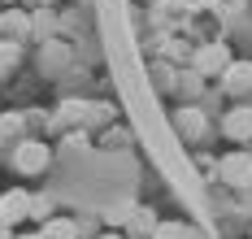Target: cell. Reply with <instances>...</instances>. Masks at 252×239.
Wrapping results in <instances>:
<instances>
[{
  "instance_id": "1",
  "label": "cell",
  "mask_w": 252,
  "mask_h": 239,
  "mask_svg": "<svg viewBox=\"0 0 252 239\" xmlns=\"http://www.w3.org/2000/svg\"><path fill=\"white\" fill-rule=\"evenodd\" d=\"M13 170L18 174H44L52 161V148L48 144H39V139H22V144H13Z\"/></svg>"
},
{
  "instance_id": "2",
  "label": "cell",
  "mask_w": 252,
  "mask_h": 239,
  "mask_svg": "<svg viewBox=\"0 0 252 239\" xmlns=\"http://www.w3.org/2000/svg\"><path fill=\"white\" fill-rule=\"evenodd\" d=\"M31 217V191L26 187H9V191H0V222L13 231L18 222Z\"/></svg>"
},
{
  "instance_id": "3",
  "label": "cell",
  "mask_w": 252,
  "mask_h": 239,
  "mask_svg": "<svg viewBox=\"0 0 252 239\" xmlns=\"http://www.w3.org/2000/svg\"><path fill=\"white\" fill-rule=\"evenodd\" d=\"M226 65H230L226 44H204V48H196V57H191V70H196V74H222Z\"/></svg>"
},
{
  "instance_id": "4",
  "label": "cell",
  "mask_w": 252,
  "mask_h": 239,
  "mask_svg": "<svg viewBox=\"0 0 252 239\" xmlns=\"http://www.w3.org/2000/svg\"><path fill=\"white\" fill-rule=\"evenodd\" d=\"M218 174H222L230 187L252 183V152H230V157H222L218 161Z\"/></svg>"
},
{
  "instance_id": "5",
  "label": "cell",
  "mask_w": 252,
  "mask_h": 239,
  "mask_svg": "<svg viewBox=\"0 0 252 239\" xmlns=\"http://www.w3.org/2000/svg\"><path fill=\"white\" fill-rule=\"evenodd\" d=\"M222 135L230 144H248L252 139V109H230L222 118Z\"/></svg>"
},
{
  "instance_id": "6",
  "label": "cell",
  "mask_w": 252,
  "mask_h": 239,
  "mask_svg": "<svg viewBox=\"0 0 252 239\" xmlns=\"http://www.w3.org/2000/svg\"><path fill=\"white\" fill-rule=\"evenodd\" d=\"M222 87H226L230 96L252 91V61H230L226 70H222Z\"/></svg>"
},
{
  "instance_id": "7",
  "label": "cell",
  "mask_w": 252,
  "mask_h": 239,
  "mask_svg": "<svg viewBox=\"0 0 252 239\" xmlns=\"http://www.w3.org/2000/svg\"><path fill=\"white\" fill-rule=\"evenodd\" d=\"M0 35H9L13 44H22L26 35H31V13H22V9H9V13H0Z\"/></svg>"
},
{
  "instance_id": "8",
  "label": "cell",
  "mask_w": 252,
  "mask_h": 239,
  "mask_svg": "<svg viewBox=\"0 0 252 239\" xmlns=\"http://www.w3.org/2000/svg\"><path fill=\"white\" fill-rule=\"evenodd\" d=\"M39 239H78L74 217H48V222L39 226Z\"/></svg>"
},
{
  "instance_id": "9",
  "label": "cell",
  "mask_w": 252,
  "mask_h": 239,
  "mask_svg": "<svg viewBox=\"0 0 252 239\" xmlns=\"http://www.w3.org/2000/svg\"><path fill=\"white\" fill-rule=\"evenodd\" d=\"M130 231H135V239H152V231H157V213H152V209H135Z\"/></svg>"
},
{
  "instance_id": "10",
  "label": "cell",
  "mask_w": 252,
  "mask_h": 239,
  "mask_svg": "<svg viewBox=\"0 0 252 239\" xmlns=\"http://www.w3.org/2000/svg\"><path fill=\"white\" fill-rule=\"evenodd\" d=\"M18 61H22V44L4 39V44H0V79H4V74H9V70H13Z\"/></svg>"
},
{
  "instance_id": "11",
  "label": "cell",
  "mask_w": 252,
  "mask_h": 239,
  "mask_svg": "<svg viewBox=\"0 0 252 239\" xmlns=\"http://www.w3.org/2000/svg\"><path fill=\"white\" fill-rule=\"evenodd\" d=\"M178 131H187L191 139H200V131H204L200 113H196V109H183V113H178Z\"/></svg>"
},
{
  "instance_id": "12",
  "label": "cell",
  "mask_w": 252,
  "mask_h": 239,
  "mask_svg": "<svg viewBox=\"0 0 252 239\" xmlns=\"http://www.w3.org/2000/svg\"><path fill=\"white\" fill-rule=\"evenodd\" d=\"M18 135H22V113H4V118H0V144L18 139Z\"/></svg>"
},
{
  "instance_id": "13",
  "label": "cell",
  "mask_w": 252,
  "mask_h": 239,
  "mask_svg": "<svg viewBox=\"0 0 252 239\" xmlns=\"http://www.w3.org/2000/svg\"><path fill=\"white\" fill-rule=\"evenodd\" d=\"M48 217H52V200L48 196H31V217H26V222H39V226H44Z\"/></svg>"
},
{
  "instance_id": "14",
  "label": "cell",
  "mask_w": 252,
  "mask_h": 239,
  "mask_svg": "<svg viewBox=\"0 0 252 239\" xmlns=\"http://www.w3.org/2000/svg\"><path fill=\"white\" fill-rule=\"evenodd\" d=\"M13 239H39V231H26V235H18V231H13Z\"/></svg>"
},
{
  "instance_id": "15",
  "label": "cell",
  "mask_w": 252,
  "mask_h": 239,
  "mask_svg": "<svg viewBox=\"0 0 252 239\" xmlns=\"http://www.w3.org/2000/svg\"><path fill=\"white\" fill-rule=\"evenodd\" d=\"M96 239H126V235H118V231H104V235H96Z\"/></svg>"
},
{
  "instance_id": "16",
  "label": "cell",
  "mask_w": 252,
  "mask_h": 239,
  "mask_svg": "<svg viewBox=\"0 0 252 239\" xmlns=\"http://www.w3.org/2000/svg\"><path fill=\"white\" fill-rule=\"evenodd\" d=\"M0 239H13V231H9V226H4V222H0Z\"/></svg>"
},
{
  "instance_id": "17",
  "label": "cell",
  "mask_w": 252,
  "mask_h": 239,
  "mask_svg": "<svg viewBox=\"0 0 252 239\" xmlns=\"http://www.w3.org/2000/svg\"><path fill=\"white\" fill-rule=\"evenodd\" d=\"M9 4H13V0H9Z\"/></svg>"
}]
</instances>
